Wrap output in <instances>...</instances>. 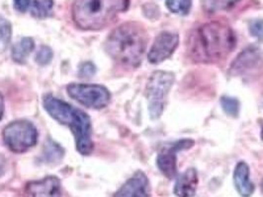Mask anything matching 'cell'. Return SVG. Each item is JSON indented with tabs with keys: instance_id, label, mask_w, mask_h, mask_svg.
I'll return each mask as SVG.
<instances>
[{
	"instance_id": "obj_10",
	"label": "cell",
	"mask_w": 263,
	"mask_h": 197,
	"mask_svg": "<svg viewBox=\"0 0 263 197\" xmlns=\"http://www.w3.org/2000/svg\"><path fill=\"white\" fill-rule=\"evenodd\" d=\"M114 197H151L148 181L145 173L136 172L121 186Z\"/></svg>"
},
{
	"instance_id": "obj_11",
	"label": "cell",
	"mask_w": 263,
	"mask_h": 197,
	"mask_svg": "<svg viewBox=\"0 0 263 197\" xmlns=\"http://www.w3.org/2000/svg\"><path fill=\"white\" fill-rule=\"evenodd\" d=\"M27 191L31 197H62L61 182L53 176L28 184Z\"/></svg>"
},
{
	"instance_id": "obj_1",
	"label": "cell",
	"mask_w": 263,
	"mask_h": 197,
	"mask_svg": "<svg viewBox=\"0 0 263 197\" xmlns=\"http://www.w3.org/2000/svg\"><path fill=\"white\" fill-rule=\"evenodd\" d=\"M191 57L198 62L212 63L226 58L236 47L233 30L221 22L207 23L191 36L188 43Z\"/></svg>"
},
{
	"instance_id": "obj_14",
	"label": "cell",
	"mask_w": 263,
	"mask_h": 197,
	"mask_svg": "<svg viewBox=\"0 0 263 197\" xmlns=\"http://www.w3.org/2000/svg\"><path fill=\"white\" fill-rule=\"evenodd\" d=\"M35 49L34 40L31 38H23L20 39L12 49V58L19 64H24L27 61L29 54Z\"/></svg>"
},
{
	"instance_id": "obj_2",
	"label": "cell",
	"mask_w": 263,
	"mask_h": 197,
	"mask_svg": "<svg viewBox=\"0 0 263 197\" xmlns=\"http://www.w3.org/2000/svg\"><path fill=\"white\" fill-rule=\"evenodd\" d=\"M146 40L143 27L133 22L125 23L106 39V52L121 65L138 67L143 60Z\"/></svg>"
},
{
	"instance_id": "obj_9",
	"label": "cell",
	"mask_w": 263,
	"mask_h": 197,
	"mask_svg": "<svg viewBox=\"0 0 263 197\" xmlns=\"http://www.w3.org/2000/svg\"><path fill=\"white\" fill-rule=\"evenodd\" d=\"M179 42V38L176 34L171 32H162L155 39L151 51L147 55L148 61L154 64H158L168 57L174 53Z\"/></svg>"
},
{
	"instance_id": "obj_25",
	"label": "cell",
	"mask_w": 263,
	"mask_h": 197,
	"mask_svg": "<svg viewBox=\"0 0 263 197\" xmlns=\"http://www.w3.org/2000/svg\"><path fill=\"white\" fill-rule=\"evenodd\" d=\"M3 114H4V99L0 94V119L3 117Z\"/></svg>"
},
{
	"instance_id": "obj_12",
	"label": "cell",
	"mask_w": 263,
	"mask_h": 197,
	"mask_svg": "<svg viewBox=\"0 0 263 197\" xmlns=\"http://www.w3.org/2000/svg\"><path fill=\"white\" fill-rule=\"evenodd\" d=\"M197 185V171L190 168L177 179L174 186V193L178 197H194Z\"/></svg>"
},
{
	"instance_id": "obj_3",
	"label": "cell",
	"mask_w": 263,
	"mask_h": 197,
	"mask_svg": "<svg viewBox=\"0 0 263 197\" xmlns=\"http://www.w3.org/2000/svg\"><path fill=\"white\" fill-rule=\"evenodd\" d=\"M43 105L53 119L71 129L79 153L81 155H90L94 147L90 118L81 110L52 95H47L44 98Z\"/></svg>"
},
{
	"instance_id": "obj_20",
	"label": "cell",
	"mask_w": 263,
	"mask_h": 197,
	"mask_svg": "<svg viewBox=\"0 0 263 197\" xmlns=\"http://www.w3.org/2000/svg\"><path fill=\"white\" fill-rule=\"evenodd\" d=\"M53 58V51L46 46H43L36 54V62L40 65L49 64Z\"/></svg>"
},
{
	"instance_id": "obj_27",
	"label": "cell",
	"mask_w": 263,
	"mask_h": 197,
	"mask_svg": "<svg viewBox=\"0 0 263 197\" xmlns=\"http://www.w3.org/2000/svg\"><path fill=\"white\" fill-rule=\"evenodd\" d=\"M262 186H263V184H262Z\"/></svg>"
},
{
	"instance_id": "obj_6",
	"label": "cell",
	"mask_w": 263,
	"mask_h": 197,
	"mask_svg": "<svg viewBox=\"0 0 263 197\" xmlns=\"http://www.w3.org/2000/svg\"><path fill=\"white\" fill-rule=\"evenodd\" d=\"M2 136L6 146L14 153L20 154L36 145L38 132L31 122L16 120L4 127Z\"/></svg>"
},
{
	"instance_id": "obj_17",
	"label": "cell",
	"mask_w": 263,
	"mask_h": 197,
	"mask_svg": "<svg viewBox=\"0 0 263 197\" xmlns=\"http://www.w3.org/2000/svg\"><path fill=\"white\" fill-rule=\"evenodd\" d=\"M11 39V25L0 16V51L5 50Z\"/></svg>"
},
{
	"instance_id": "obj_21",
	"label": "cell",
	"mask_w": 263,
	"mask_h": 197,
	"mask_svg": "<svg viewBox=\"0 0 263 197\" xmlns=\"http://www.w3.org/2000/svg\"><path fill=\"white\" fill-rule=\"evenodd\" d=\"M95 73V66L91 62H85L80 67L79 74L81 77H91Z\"/></svg>"
},
{
	"instance_id": "obj_13",
	"label": "cell",
	"mask_w": 263,
	"mask_h": 197,
	"mask_svg": "<svg viewBox=\"0 0 263 197\" xmlns=\"http://www.w3.org/2000/svg\"><path fill=\"white\" fill-rule=\"evenodd\" d=\"M234 183L237 192L242 197H250L254 191V185L250 179V168L245 162L238 163L234 171Z\"/></svg>"
},
{
	"instance_id": "obj_15",
	"label": "cell",
	"mask_w": 263,
	"mask_h": 197,
	"mask_svg": "<svg viewBox=\"0 0 263 197\" xmlns=\"http://www.w3.org/2000/svg\"><path fill=\"white\" fill-rule=\"evenodd\" d=\"M53 0H34L31 6V14L37 19H45L53 9Z\"/></svg>"
},
{
	"instance_id": "obj_16",
	"label": "cell",
	"mask_w": 263,
	"mask_h": 197,
	"mask_svg": "<svg viewBox=\"0 0 263 197\" xmlns=\"http://www.w3.org/2000/svg\"><path fill=\"white\" fill-rule=\"evenodd\" d=\"M166 6L172 13L186 15L191 8V0H166Z\"/></svg>"
},
{
	"instance_id": "obj_5",
	"label": "cell",
	"mask_w": 263,
	"mask_h": 197,
	"mask_svg": "<svg viewBox=\"0 0 263 197\" xmlns=\"http://www.w3.org/2000/svg\"><path fill=\"white\" fill-rule=\"evenodd\" d=\"M174 75L167 71H156L148 79L145 87V97L148 103L151 118L157 119L163 112L166 96L174 82Z\"/></svg>"
},
{
	"instance_id": "obj_7",
	"label": "cell",
	"mask_w": 263,
	"mask_h": 197,
	"mask_svg": "<svg viewBox=\"0 0 263 197\" xmlns=\"http://www.w3.org/2000/svg\"><path fill=\"white\" fill-rule=\"evenodd\" d=\"M70 98L89 108L101 110L109 105L111 95L105 87L90 84H70L66 88Z\"/></svg>"
},
{
	"instance_id": "obj_24",
	"label": "cell",
	"mask_w": 263,
	"mask_h": 197,
	"mask_svg": "<svg viewBox=\"0 0 263 197\" xmlns=\"http://www.w3.org/2000/svg\"><path fill=\"white\" fill-rule=\"evenodd\" d=\"M6 166H7L6 159L2 154H0V177H2L5 173Z\"/></svg>"
},
{
	"instance_id": "obj_26",
	"label": "cell",
	"mask_w": 263,
	"mask_h": 197,
	"mask_svg": "<svg viewBox=\"0 0 263 197\" xmlns=\"http://www.w3.org/2000/svg\"><path fill=\"white\" fill-rule=\"evenodd\" d=\"M261 138H262V140H263V129H262V132H261Z\"/></svg>"
},
{
	"instance_id": "obj_19",
	"label": "cell",
	"mask_w": 263,
	"mask_h": 197,
	"mask_svg": "<svg viewBox=\"0 0 263 197\" xmlns=\"http://www.w3.org/2000/svg\"><path fill=\"white\" fill-rule=\"evenodd\" d=\"M221 104L226 114L231 117H237L239 111V103L237 99L231 97H223L221 100Z\"/></svg>"
},
{
	"instance_id": "obj_23",
	"label": "cell",
	"mask_w": 263,
	"mask_h": 197,
	"mask_svg": "<svg viewBox=\"0 0 263 197\" xmlns=\"http://www.w3.org/2000/svg\"><path fill=\"white\" fill-rule=\"evenodd\" d=\"M31 4V0H14V7L19 12H26Z\"/></svg>"
},
{
	"instance_id": "obj_18",
	"label": "cell",
	"mask_w": 263,
	"mask_h": 197,
	"mask_svg": "<svg viewBox=\"0 0 263 197\" xmlns=\"http://www.w3.org/2000/svg\"><path fill=\"white\" fill-rule=\"evenodd\" d=\"M237 0H204V7L207 11H221L232 7Z\"/></svg>"
},
{
	"instance_id": "obj_8",
	"label": "cell",
	"mask_w": 263,
	"mask_h": 197,
	"mask_svg": "<svg viewBox=\"0 0 263 197\" xmlns=\"http://www.w3.org/2000/svg\"><path fill=\"white\" fill-rule=\"evenodd\" d=\"M194 145V141L191 139L179 140L168 147L163 148L157 159L158 169L167 178L173 179L177 172V157L178 151L189 149Z\"/></svg>"
},
{
	"instance_id": "obj_4",
	"label": "cell",
	"mask_w": 263,
	"mask_h": 197,
	"mask_svg": "<svg viewBox=\"0 0 263 197\" xmlns=\"http://www.w3.org/2000/svg\"><path fill=\"white\" fill-rule=\"evenodd\" d=\"M129 6V0H76L72 19L82 30L96 31L108 26Z\"/></svg>"
},
{
	"instance_id": "obj_22",
	"label": "cell",
	"mask_w": 263,
	"mask_h": 197,
	"mask_svg": "<svg viewBox=\"0 0 263 197\" xmlns=\"http://www.w3.org/2000/svg\"><path fill=\"white\" fill-rule=\"evenodd\" d=\"M250 31L252 35L259 39H263V22L256 21L250 25Z\"/></svg>"
}]
</instances>
